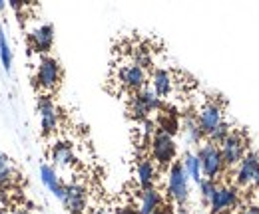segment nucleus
<instances>
[{
  "mask_svg": "<svg viewBox=\"0 0 259 214\" xmlns=\"http://www.w3.org/2000/svg\"><path fill=\"white\" fill-rule=\"evenodd\" d=\"M167 194L178 206H184L190 198V175L182 161H176L167 169Z\"/></svg>",
  "mask_w": 259,
  "mask_h": 214,
  "instance_id": "obj_1",
  "label": "nucleus"
},
{
  "mask_svg": "<svg viewBox=\"0 0 259 214\" xmlns=\"http://www.w3.org/2000/svg\"><path fill=\"white\" fill-rule=\"evenodd\" d=\"M60 80H62V67L58 60L52 56H42L36 67V76H34L36 88H40L44 95H48L60 86Z\"/></svg>",
  "mask_w": 259,
  "mask_h": 214,
  "instance_id": "obj_2",
  "label": "nucleus"
},
{
  "mask_svg": "<svg viewBox=\"0 0 259 214\" xmlns=\"http://www.w3.org/2000/svg\"><path fill=\"white\" fill-rule=\"evenodd\" d=\"M195 155L199 159L203 179L215 181L218 177H222L226 165H224V157H222V151H220V145H213V143L207 141V143L199 145V149H197Z\"/></svg>",
  "mask_w": 259,
  "mask_h": 214,
  "instance_id": "obj_3",
  "label": "nucleus"
},
{
  "mask_svg": "<svg viewBox=\"0 0 259 214\" xmlns=\"http://www.w3.org/2000/svg\"><path fill=\"white\" fill-rule=\"evenodd\" d=\"M150 151H152V161L158 165V167H171L176 161V153H178V147H176V141L171 135L163 133V131H156V135L152 137L150 141Z\"/></svg>",
  "mask_w": 259,
  "mask_h": 214,
  "instance_id": "obj_4",
  "label": "nucleus"
},
{
  "mask_svg": "<svg viewBox=\"0 0 259 214\" xmlns=\"http://www.w3.org/2000/svg\"><path fill=\"white\" fill-rule=\"evenodd\" d=\"M220 151L224 157V165L226 169L237 167L241 163V159L247 155V137L243 131H231V135L220 145Z\"/></svg>",
  "mask_w": 259,
  "mask_h": 214,
  "instance_id": "obj_5",
  "label": "nucleus"
},
{
  "mask_svg": "<svg viewBox=\"0 0 259 214\" xmlns=\"http://www.w3.org/2000/svg\"><path fill=\"white\" fill-rule=\"evenodd\" d=\"M158 109H162V99L156 95L154 90H150V88H144L142 92L134 93V97L130 101V113H132V117L142 119V121H146L148 115L152 111H158Z\"/></svg>",
  "mask_w": 259,
  "mask_h": 214,
  "instance_id": "obj_6",
  "label": "nucleus"
},
{
  "mask_svg": "<svg viewBox=\"0 0 259 214\" xmlns=\"http://www.w3.org/2000/svg\"><path fill=\"white\" fill-rule=\"evenodd\" d=\"M195 119H197V125L203 133V137H209L222 123L226 121L224 119V105H220L218 101H207L199 107V111L195 113Z\"/></svg>",
  "mask_w": 259,
  "mask_h": 214,
  "instance_id": "obj_7",
  "label": "nucleus"
},
{
  "mask_svg": "<svg viewBox=\"0 0 259 214\" xmlns=\"http://www.w3.org/2000/svg\"><path fill=\"white\" fill-rule=\"evenodd\" d=\"M36 111L40 113V127H42V133H44V135H52V133L58 129V117H60L54 99H52L50 95L40 93V95H38V101H36Z\"/></svg>",
  "mask_w": 259,
  "mask_h": 214,
  "instance_id": "obj_8",
  "label": "nucleus"
},
{
  "mask_svg": "<svg viewBox=\"0 0 259 214\" xmlns=\"http://www.w3.org/2000/svg\"><path fill=\"white\" fill-rule=\"evenodd\" d=\"M118 80L126 90L138 93L146 88L148 76H146V69L142 65H138V63H134L130 60L126 63H122V65H118Z\"/></svg>",
  "mask_w": 259,
  "mask_h": 214,
  "instance_id": "obj_9",
  "label": "nucleus"
},
{
  "mask_svg": "<svg viewBox=\"0 0 259 214\" xmlns=\"http://www.w3.org/2000/svg\"><path fill=\"white\" fill-rule=\"evenodd\" d=\"M237 200H239V192L235 186L218 184V188L209 200V210L211 214H227L237 206Z\"/></svg>",
  "mask_w": 259,
  "mask_h": 214,
  "instance_id": "obj_10",
  "label": "nucleus"
},
{
  "mask_svg": "<svg viewBox=\"0 0 259 214\" xmlns=\"http://www.w3.org/2000/svg\"><path fill=\"white\" fill-rule=\"evenodd\" d=\"M60 202L64 204V208L70 214H84L86 206H88V192H86V188L82 184L70 183L66 184L64 198Z\"/></svg>",
  "mask_w": 259,
  "mask_h": 214,
  "instance_id": "obj_11",
  "label": "nucleus"
},
{
  "mask_svg": "<svg viewBox=\"0 0 259 214\" xmlns=\"http://www.w3.org/2000/svg\"><path fill=\"white\" fill-rule=\"evenodd\" d=\"M259 173V155L255 151H247V155L241 159L235 171V183L237 186H253V181Z\"/></svg>",
  "mask_w": 259,
  "mask_h": 214,
  "instance_id": "obj_12",
  "label": "nucleus"
},
{
  "mask_svg": "<svg viewBox=\"0 0 259 214\" xmlns=\"http://www.w3.org/2000/svg\"><path fill=\"white\" fill-rule=\"evenodd\" d=\"M30 44H32L34 52L46 56L52 50V44H54V26L52 24H42L36 30H32V34H30Z\"/></svg>",
  "mask_w": 259,
  "mask_h": 214,
  "instance_id": "obj_13",
  "label": "nucleus"
},
{
  "mask_svg": "<svg viewBox=\"0 0 259 214\" xmlns=\"http://www.w3.org/2000/svg\"><path fill=\"white\" fill-rule=\"evenodd\" d=\"M136 179L142 186V190H148V188H154V183L158 179V169H156V163L148 157H142L138 159L136 163Z\"/></svg>",
  "mask_w": 259,
  "mask_h": 214,
  "instance_id": "obj_14",
  "label": "nucleus"
},
{
  "mask_svg": "<svg viewBox=\"0 0 259 214\" xmlns=\"http://www.w3.org/2000/svg\"><path fill=\"white\" fill-rule=\"evenodd\" d=\"M40 179H42V183L44 186L58 198V200H62L64 198V192H66V184L60 181V177H58V173H56V169H54V165H40Z\"/></svg>",
  "mask_w": 259,
  "mask_h": 214,
  "instance_id": "obj_15",
  "label": "nucleus"
},
{
  "mask_svg": "<svg viewBox=\"0 0 259 214\" xmlns=\"http://www.w3.org/2000/svg\"><path fill=\"white\" fill-rule=\"evenodd\" d=\"M152 90L156 92V95L162 99V97H167L171 90H174V76L169 69H163V67H158L152 72Z\"/></svg>",
  "mask_w": 259,
  "mask_h": 214,
  "instance_id": "obj_16",
  "label": "nucleus"
},
{
  "mask_svg": "<svg viewBox=\"0 0 259 214\" xmlns=\"http://www.w3.org/2000/svg\"><path fill=\"white\" fill-rule=\"evenodd\" d=\"M50 159H52L54 167H60V169H68V167H72L76 163V157H74L72 147L68 143H62V141H58V143L52 145Z\"/></svg>",
  "mask_w": 259,
  "mask_h": 214,
  "instance_id": "obj_17",
  "label": "nucleus"
},
{
  "mask_svg": "<svg viewBox=\"0 0 259 214\" xmlns=\"http://www.w3.org/2000/svg\"><path fill=\"white\" fill-rule=\"evenodd\" d=\"M163 204L162 194L156 188H148L142 190L140 194V204H138V212L140 214H154Z\"/></svg>",
  "mask_w": 259,
  "mask_h": 214,
  "instance_id": "obj_18",
  "label": "nucleus"
},
{
  "mask_svg": "<svg viewBox=\"0 0 259 214\" xmlns=\"http://www.w3.org/2000/svg\"><path fill=\"white\" fill-rule=\"evenodd\" d=\"M182 131H184V137H186L188 143H192V145H199V143H201L203 133H201V129H199V125H197L195 115H184Z\"/></svg>",
  "mask_w": 259,
  "mask_h": 214,
  "instance_id": "obj_19",
  "label": "nucleus"
},
{
  "mask_svg": "<svg viewBox=\"0 0 259 214\" xmlns=\"http://www.w3.org/2000/svg\"><path fill=\"white\" fill-rule=\"evenodd\" d=\"M182 163H184V167H186L190 179H192L195 184H199L203 181V173H201V165H199L197 155L192 153V151H186L184 157H182Z\"/></svg>",
  "mask_w": 259,
  "mask_h": 214,
  "instance_id": "obj_20",
  "label": "nucleus"
},
{
  "mask_svg": "<svg viewBox=\"0 0 259 214\" xmlns=\"http://www.w3.org/2000/svg\"><path fill=\"white\" fill-rule=\"evenodd\" d=\"M0 61H2L4 72L10 74V69H12V50H10V44L6 40V34H4L2 24H0Z\"/></svg>",
  "mask_w": 259,
  "mask_h": 214,
  "instance_id": "obj_21",
  "label": "nucleus"
},
{
  "mask_svg": "<svg viewBox=\"0 0 259 214\" xmlns=\"http://www.w3.org/2000/svg\"><path fill=\"white\" fill-rule=\"evenodd\" d=\"M14 179V171L10 167V159L6 157L4 153H0V188H8L10 183Z\"/></svg>",
  "mask_w": 259,
  "mask_h": 214,
  "instance_id": "obj_22",
  "label": "nucleus"
},
{
  "mask_svg": "<svg viewBox=\"0 0 259 214\" xmlns=\"http://www.w3.org/2000/svg\"><path fill=\"white\" fill-rule=\"evenodd\" d=\"M229 135H231V123L224 121L218 129H215V131H213V133H211V135H209V137H207V141H209V143H213V145H222Z\"/></svg>",
  "mask_w": 259,
  "mask_h": 214,
  "instance_id": "obj_23",
  "label": "nucleus"
},
{
  "mask_svg": "<svg viewBox=\"0 0 259 214\" xmlns=\"http://www.w3.org/2000/svg\"><path fill=\"white\" fill-rule=\"evenodd\" d=\"M197 186H199V194H201V200L209 204V200H211V196H213V192H215V188H218L215 181H211V179H203V181L197 184Z\"/></svg>",
  "mask_w": 259,
  "mask_h": 214,
  "instance_id": "obj_24",
  "label": "nucleus"
},
{
  "mask_svg": "<svg viewBox=\"0 0 259 214\" xmlns=\"http://www.w3.org/2000/svg\"><path fill=\"white\" fill-rule=\"evenodd\" d=\"M116 214H140V212L134 206H120V208H116Z\"/></svg>",
  "mask_w": 259,
  "mask_h": 214,
  "instance_id": "obj_25",
  "label": "nucleus"
},
{
  "mask_svg": "<svg viewBox=\"0 0 259 214\" xmlns=\"http://www.w3.org/2000/svg\"><path fill=\"white\" fill-rule=\"evenodd\" d=\"M154 214H174V208H171L169 204H165V202H163L162 206H160Z\"/></svg>",
  "mask_w": 259,
  "mask_h": 214,
  "instance_id": "obj_26",
  "label": "nucleus"
},
{
  "mask_svg": "<svg viewBox=\"0 0 259 214\" xmlns=\"http://www.w3.org/2000/svg\"><path fill=\"white\" fill-rule=\"evenodd\" d=\"M237 214H259V208L257 206H245L243 210H239Z\"/></svg>",
  "mask_w": 259,
  "mask_h": 214,
  "instance_id": "obj_27",
  "label": "nucleus"
},
{
  "mask_svg": "<svg viewBox=\"0 0 259 214\" xmlns=\"http://www.w3.org/2000/svg\"><path fill=\"white\" fill-rule=\"evenodd\" d=\"M90 214H108L104 208H98V210H94V212H90Z\"/></svg>",
  "mask_w": 259,
  "mask_h": 214,
  "instance_id": "obj_28",
  "label": "nucleus"
},
{
  "mask_svg": "<svg viewBox=\"0 0 259 214\" xmlns=\"http://www.w3.org/2000/svg\"><path fill=\"white\" fill-rule=\"evenodd\" d=\"M4 8H6V2H4V0H0V10H4Z\"/></svg>",
  "mask_w": 259,
  "mask_h": 214,
  "instance_id": "obj_29",
  "label": "nucleus"
},
{
  "mask_svg": "<svg viewBox=\"0 0 259 214\" xmlns=\"http://www.w3.org/2000/svg\"><path fill=\"white\" fill-rule=\"evenodd\" d=\"M178 214H190V212H188V210H184V208H180V210H178Z\"/></svg>",
  "mask_w": 259,
  "mask_h": 214,
  "instance_id": "obj_30",
  "label": "nucleus"
},
{
  "mask_svg": "<svg viewBox=\"0 0 259 214\" xmlns=\"http://www.w3.org/2000/svg\"><path fill=\"white\" fill-rule=\"evenodd\" d=\"M20 214H30V212H28V210H22V212H20Z\"/></svg>",
  "mask_w": 259,
  "mask_h": 214,
  "instance_id": "obj_31",
  "label": "nucleus"
},
{
  "mask_svg": "<svg viewBox=\"0 0 259 214\" xmlns=\"http://www.w3.org/2000/svg\"><path fill=\"white\" fill-rule=\"evenodd\" d=\"M0 214H6V210H2V208H0Z\"/></svg>",
  "mask_w": 259,
  "mask_h": 214,
  "instance_id": "obj_32",
  "label": "nucleus"
},
{
  "mask_svg": "<svg viewBox=\"0 0 259 214\" xmlns=\"http://www.w3.org/2000/svg\"><path fill=\"white\" fill-rule=\"evenodd\" d=\"M257 208H259V204H257Z\"/></svg>",
  "mask_w": 259,
  "mask_h": 214,
  "instance_id": "obj_33",
  "label": "nucleus"
}]
</instances>
